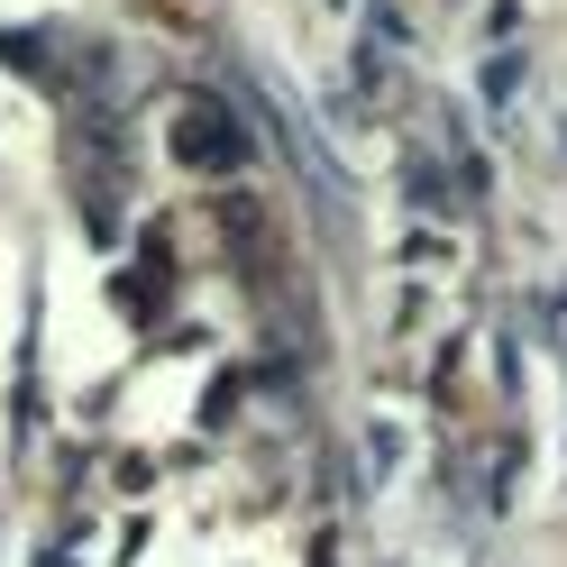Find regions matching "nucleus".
I'll return each instance as SVG.
<instances>
[{"mask_svg":"<svg viewBox=\"0 0 567 567\" xmlns=\"http://www.w3.org/2000/svg\"><path fill=\"white\" fill-rule=\"evenodd\" d=\"M174 137H184L193 165H238V128L210 120V111H184V120H174Z\"/></svg>","mask_w":567,"mask_h":567,"instance_id":"obj_1","label":"nucleus"}]
</instances>
